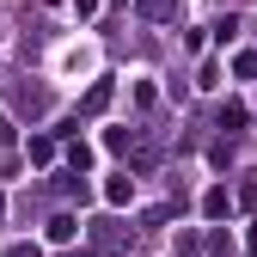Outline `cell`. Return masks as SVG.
I'll list each match as a JSON object with an SVG mask.
<instances>
[{
    "mask_svg": "<svg viewBox=\"0 0 257 257\" xmlns=\"http://www.w3.org/2000/svg\"><path fill=\"white\" fill-rule=\"evenodd\" d=\"M141 19H178V0H141Z\"/></svg>",
    "mask_w": 257,
    "mask_h": 257,
    "instance_id": "3",
    "label": "cell"
},
{
    "mask_svg": "<svg viewBox=\"0 0 257 257\" xmlns=\"http://www.w3.org/2000/svg\"><path fill=\"white\" fill-rule=\"evenodd\" d=\"M233 68H239V80H257V49H245V55L233 61Z\"/></svg>",
    "mask_w": 257,
    "mask_h": 257,
    "instance_id": "7",
    "label": "cell"
},
{
    "mask_svg": "<svg viewBox=\"0 0 257 257\" xmlns=\"http://www.w3.org/2000/svg\"><path fill=\"white\" fill-rule=\"evenodd\" d=\"M49 239H55V245H68V239H74V220H68V214H55V220H49Z\"/></svg>",
    "mask_w": 257,
    "mask_h": 257,
    "instance_id": "6",
    "label": "cell"
},
{
    "mask_svg": "<svg viewBox=\"0 0 257 257\" xmlns=\"http://www.w3.org/2000/svg\"><path fill=\"white\" fill-rule=\"evenodd\" d=\"M31 159H37V166H49V159H55V141L49 135H31V147H25Z\"/></svg>",
    "mask_w": 257,
    "mask_h": 257,
    "instance_id": "4",
    "label": "cell"
},
{
    "mask_svg": "<svg viewBox=\"0 0 257 257\" xmlns=\"http://www.w3.org/2000/svg\"><path fill=\"white\" fill-rule=\"evenodd\" d=\"M128 196H135V184H128V178H110V184H104V202H110V208H122Z\"/></svg>",
    "mask_w": 257,
    "mask_h": 257,
    "instance_id": "2",
    "label": "cell"
},
{
    "mask_svg": "<svg viewBox=\"0 0 257 257\" xmlns=\"http://www.w3.org/2000/svg\"><path fill=\"white\" fill-rule=\"evenodd\" d=\"M208 257H233V239H227V233H214V239H208Z\"/></svg>",
    "mask_w": 257,
    "mask_h": 257,
    "instance_id": "8",
    "label": "cell"
},
{
    "mask_svg": "<svg viewBox=\"0 0 257 257\" xmlns=\"http://www.w3.org/2000/svg\"><path fill=\"white\" fill-rule=\"evenodd\" d=\"M74 257H92V251H74Z\"/></svg>",
    "mask_w": 257,
    "mask_h": 257,
    "instance_id": "10",
    "label": "cell"
},
{
    "mask_svg": "<svg viewBox=\"0 0 257 257\" xmlns=\"http://www.w3.org/2000/svg\"><path fill=\"white\" fill-rule=\"evenodd\" d=\"M92 7H98V0H74V13H92Z\"/></svg>",
    "mask_w": 257,
    "mask_h": 257,
    "instance_id": "9",
    "label": "cell"
},
{
    "mask_svg": "<svg viewBox=\"0 0 257 257\" xmlns=\"http://www.w3.org/2000/svg\"><path fill=\"white\" fill-rule=\"evenodd\" d=\"M104 104H110V80H92V92H86V104H80V110H86V116H98Z\"/></svg>",
    "mask_w": 257,
    "mask_h": 257,
    "instance_id": "1",
    "label": "cell"
},
{
    "mask_svg": "<svg viewBox=\"0 0 257 257\" xmlns=\"http://www.w3.org/2000/svg\"><path fill=\"white\" fill-rule=\"evenodd\" d=\"M202 214H208V220L227 214V190H208V196H202Z\"/></svg>",
    "mask_w": 257,
    "mask_h": 257,
    "instance_id": "5",
    "label": "cell"
}]
</instances>
